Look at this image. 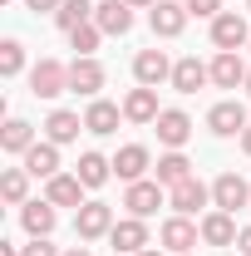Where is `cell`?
Returning <instances> with one entry per match:
<instances>
[{"mask_svg":"<svg viewBox=\"0 0 251 256\" xmlns=\"http://www.w3.org/2000/svg\"><path fill=\"white\" fill-rule=\"evenodd\" d=\"M64 89H69V64L40 60V64L30 69V94H34V98H60Z\"/></svg>","mask_w":251,"mask_h":256,"instance_id":"1","label":"cell"},{"mask_svg":"<svg viewBox=\"0 0 251 256\" xmlns=\"http://www.w3.org/2000/svg\"><path fill=\"white\" fill-rule=\"evenodd\" d=\"M74 232H79V242L108 236V232H114V207H108V202H84V207L74 212Z\"/></svg>","mask_w":251,"mask_h":256,"instance_id":"2","label":"cell"},{"mask_svg":"<svg viewBox=\"0 0 251 256\" xmlns=\"http://www.w3.org/2000/svg\"><path fill=\"white\" fill-rule=\"evenodd\" d=\"M104 79H108V74H104V64H98L94 54H89V60H84V54H74V64H69V94L98 98V89H104Z\"/></svg>","mask_w":251,"mask_h":256,"instance_id":"3","label":"cell"},{"mask_svg":"<svg viewBox=\"0 0 251 256\" xmlns=\"http://www.w3.org/2000/svg\"><path fill=\"white\" fill-rule=\"evenodd\" d=\"M162 202H168V197H162V182H158V178L153 182H148V178H143V182H128V197H124L128 217H143V222H148Z\"/></svg>","mask_w":251,"mask_h":256,"instance_id":"4","label":"cell"},{"mask_svg":"<svg viewBox=\"0 0 251 256\" xmlns=\"http://www.w3.org/2000/svg\"><path fill=\"white\" fill-rule=\"evenodd\" d=\"M212 44H217V50H242V44H251L246 15H236V10H222L217 20H212Z\"/></svg>","mask_w":251,"mask_h":256,"instance_id":"5","label":"cell"},{"mask_svg":"<svg viewBox=\"0 0 251 256\" xmlns=\"http://www.w3.org/2000/svg\"><path fill=\"white\" fill-rule=\"evenodd\" d=\"M148 25H153V34H162V40H178V34L188 30V5H178V0H158L153 10H148Z\"/></svg>","mask_w":251,"mask_h":256,"instance_id":"6","label":"cell"},{"mask_svg":"<svg viewBox=\"0 0 251 256\" xmlns=\"http://www.w3.org/2000/svg\"><path fill=\"white\" fill-rule=\"evenodd\" d=\"M207 202H212V188H202L197 178H188V182H178V188L168 192V207H172L178 217H197Z\"/></svg>","mask_w":251,"mask_h":256,"instance_id":"7","label":"cell"},{"mask_svg":"<svg viewBox=\"0 0 251 256\" xmlns=\"http://www.w3.org/2000/svg\"><path fill=\"white\" fill-rule=\"evenodd\" d=\"M246 202H251V182H242L236 172H222L217 182H212V207L217 212H236Z\"/></svg>","mask_w":251,"mask_h":256,"instance_id":"8","label":"cell"},{"mask_svg":"<svg viewBox=\"0 0 251 256\" xmlns=\"http://www.w3.org/2000/svg\"><path fill=\"white\" fill-rule=\"evenodd\" d=\"M207 79H212V64H202L197 54H182V60L172 64V89L178 94H197Z\"/></svg>","mask_w":251,"mask_h":256,"instance_id":"9","label":"cell"},{"mask_svg":"<svg viewBox=\"0 0 251 256\" xmlns=\"http://www.w3.org/2000/svg\"><path fill=\"white\" fill-rule=\"evenodd\" d=\"M153 128H158V143H168V148H182L192 138V118L182 114V108H162L153 118Z\"/></svg>","mask_w":251,"mask_h":256,"instance_id":"10","label":"cell"},{"mask_svg":"<svg viewBox=\"0 0 251 256\" xmlns=\"http://www.w3.org/2000/svg\"><path fill=\"white\" fill-rule=\"evenodd\" d=\"M212 84L217 89H246V60L236 50H222L212 60Z\"/></svg>","mask_w":251,"mask_h":256,"instance_id":"11","label":"cell"},{"mask_svg":"<svg viewBox=\"0 0 251 256\" xmlns=\"http://www.w3.org/2000/svg\"><path fill=\"white\" fill-rule=\"evenodd\" d=\"M133 74H138V84L158 89L162 79H172V64H168L162 50H138V54H133Z\"/></svg>","mask_w":251,"mask_h":256,"instance_id":"12","label":"cell"},{"mask_svg":"<svg viewBox=\"0 0 251 256\" xmlns=\"http://www.w3.org/2000/svg\"><path fill=\"white\" fill-rule=\"evenodd\" d=\"M108 242H114V252H128V256H138L143 246H148V226H143V217H124V222H114Z\"/></svg>","mask_w":251,"mask_h":256,"instance_id":"13","label":"cell"},{"mask_svg":"<svg viewBox=\"0 0 251 256\" xmlns=\"http://www.w3.org/2000/svg\"><path fill=\"white\" fill-rule=\"evenodd\" d=\"M197 236H202V226H192V217H168V222H162V246H168L172 256L192 252Z\"/></svg>","mask_w":251,"mask_h":256,"instance_id":"14","label":"cell"},{"mask_svg":"<svg viewBox=\"0 0 251 256\" xmlns=\"http://www.w3.org/2000/svg\"><path fill=\"white\" fill-rule=\"evenodd\" d=\"M94 25L104 34H128L133 30V5H128V0H104L94 10Z\"/></svg>","mask_w":251,"mask_h":256,"instance_id":"15","label":"cell"},{"mask_svg":"<svg viewBox=\"0 0 251 256\" xmlns=\"http://www.w3.org/2000/svg\"><path fill=\"white\" fill-rule=\"evenodd\" d=\"M158 114V89H148V84H138V89H128V98H124V118L128 124H153Z\"/></svg>","mask_w":251,"mask_h":256,"instance_id":"16","label":"cell"},{"mask_svg":"<svg viewBox=\"0 0 251 256\" xmlns=\"http://www.w3.org/2000/svg\"><path fill=\"white\" fill-rule=\"evenodd\" d=\"M207 128H212L217 138H236V133H246V108H242V104H217V108L207 114Z\"/></svg>","mask_w":251,"mask_h":256,"instance_id":"17","label":"cell"},{"mask_svg":"<svg viewBox=\"0 0 251 256\" xmlns=\"http://www.w3.org/2000/svg\"><path fill=\"white\" fill-rule=\"evenodd\" d=\"M44 202H54V207H84V182L74 172H54L50 188H44Z\"/></svg>","mask_w":251,"mask_h":256,"instance_id":"18","label":"cell"},{"mask_svg":"<svg viewBox=\"0 0 251 256\" xmlns=\"http://www.w3.org/2000/svg\"><path fill=\"white\" fill-rule=\"evenodd\" d=\"M25 172L50 182V178L60 172V143H50V138H44V143H34L30 153H25Z\"/></svg>","mask_w":251,"mask_h":256,"instance_id":"19","label":"cell"},{"mask_svg":"<svg viewBox=\"0 0 251 256\" xmlns=\"http://www.w3.org/2000/svg\"><path fill=\"white\" fill-rule=\"evenodd\" d=\"M118 118H124V108H118V104L94 98V104H89V114H84V128L98 133V138H108V133H118Z\"/></svg>","mask_w":251,"mask_h":256,"instance_id":"20","label":"cell"},{"mask_svg":"<svg viewBox=\"0 0 251 256\" xmlns=\"http://www.w3.org/2000/svg\"><path fill=\"white\" fill-rule=\"evenodd\" d=\"M148 148L143 143H128V148H118V158H114V172L124 178V182H143V172H148Z\"/></svg>","mask_w":251,"mask_h":256,"instance_id":"21","label":"cell"},{"mask_svg":"<svg viewBox=\"0 0 251 256\" xmlns=\"http://www.w3.org/2000/svg\"><path fill=\"white\" fill-rule=\"evenodd\" d=\"M54 222H60V217H54V202H25V207H20V226H25L30 236H50Z\"/></svg>","mask_w":251,"mask_h":256,"instance_id":"22","label":"cell"},{"mask_svg":"<svg viewBox=\"0 0 251 256\" xmlns=\"http://www.w3.org/2000/svg\"><path fill=\"white\" fill-rule=\"evenodd\" d=\"M202 242H207V246H236V222H232V212H207V217H202Z\"/></svg>","mask_w":251,"mask_h":256,"instance_id":"23","label":"cell"},{"mask_svg":"<svg viewBox=\"0 0 251 256\" xmlns=\"http://www.w3.org/2000/svg\"><path fill=\"white\" fill-rule=\"evenodd\" d=\"M79 128H84V118H79V114H69V108H54V114L44 118V138L64 148V143H74V138H79Z\"/></svg>","mask_w":251,"mask_h":256,"instance_id":"24","label":"cell"},{"mask_svg":"<svg viewBox=\"0 0 251 256\" xmlns=\"http://www.w3.org/2000/svg\"><path fill=\"white\" fill-rule=\"evenodd\" d=\"M0 148H5V153H20V158H25V153L34 148V128L25 124V118H10V124L0 128Z\"/></svg>","mask_w":251,"mask_h":256,"instance_id":"25","label":"cell"},{"mask_svg":"<svg viewBox=\"0 0 251 256\" xmlns=\"http://www.w3.org/2000/svg\"><path fill=\"white\" fill-rule=\"evenodd\" d=\"M188 178H192V162L182 158L178 148H168V153L158 158V182H162V188H178V182H188Z\"/></svg>","mask_w":251,"mask_h":256,"instance_id":"26","label":"cell"},{"mask_svg":"<svg viewBox=\"0 0 251 256\" xmlns=\"http://www.w3.org/2000/svg\"><path fill=\"white\" fill-rule=\"evenodd\" d=\"M108 172H114V162L104 158V153H84L79 168H74V178H79L84 188H104V182H108Z\"/></svg>","mask_w":251,"mask_h":256,"instance_id":"27","label":"cell"},{"mask_svg":"<svg viewBox=\"0 0 251 256\" xmlns=\"http://www.w3.org/2000/svg\"><path fill=\"white\" fill-rule=\"evenodd\" d=\"M94 10H98V5H89V0H64L60 10H54V25L69 34V30H79V25H89V20H94Z\"/></svg>","mask_w":251,"mask_h":256,"instance_id":"28","label":"cell"},{"mask_svg":"<svg viewBox=\"0 0 251 256\" xmlns=\"http://www.w3.org/2000/svg\"><path fill=\"white\" fill-rule=\"evenodd\" d=\"M25 192H30V172H25V168H5V178H0V197H5L10 207H25Z\"/></svg>","mask_w":251,"mask_h":256,"instance_id":"29","label":"cell"},{"mask_svg":"<svg viewBox=\"0 0 251 256\" xmlns=\"http://www.w3.org/2000/svg\"><path fill=\"white\" fill-rule=\"evenodd\" d=\"M20 69H25V44H20V40H5V44H0V74L15 79Z\"/></svg>","mask_w":251,"mask_h":256,"instance_id":"30","label":"cell"},{"mask_svg":"<svg viewBox=\"0 0 251 256\" xmlns=\"http://www.w3.org/2000/svg\"><path fill=\"white\" fill-rule=\"evenodd\" d=\"M98 40H104V30H98L94 20H89V25H79V30H69V44H74V50H79L84 60H89V54L98 50Z\"/></svg>","mask_w":251,"mask_h":256,"instance_id":"31","label":"cell"},{"mask_svg":"<svg viewBox=\"0 0 251 256\" xmlns=\"http://www.w3.org/2000/svg\"><path fill=\"white\" fill-rule=\"evenodd\" d=\"M188 5V15H202V20H217L222 15V0H182Z\"/></svg>","mask_w":251,"mask_h":256,"instance_id":"32","label":"cell"},{"mask_svg":"<svg viewBox=\"0 0 251 256\" xmlns=\"http://www.w3.org/2000/svg\"><path fill=\"white\" fill-rule=\"evenodd\" d=\"M20 256H60L50 246V236H30V246H20Z\"/></svg>","mask_w":251,"mask_h":256,"instance_id":"33","label":"cell"},{"mask_svg":"<svg viewBox=\"0 0 251 256\" xmlns=\"http://www.w3.org/2000/svg\"><path fill=\"white\" fill-rule=\"evenodd\" d=\"M236 252L251 256V226H242V232H236Z\"/></svg>","mask_w":251,"mask_h":256,"instance_id":"34","label":"cell"},{"mask_svg":"<svg viewBox=\"0 0 251 256\" xmlns=\"http://www.w3.org/2000/svg\"><path fill=\"white\" fill-rule=\"evenodd\" d=\"M25 5H30V10H60L64 0H25Z\"/></svg>","mask_w":251,"mask_h":256,"instance_id":"35","label":"cell"},{"mask_svg":"<svg viewBox=\"0 0 251 256\" xmlns=\"http://www.w3.org/2000/svg\"><path fill=\"white\" fill-rule=\"evenodd\" d=\"M242 153L251 158V124H246V133H242Z\"/></svg>","mask_w":251,"mask_h":256,"instance_id":"36","label":"cell"},{"mask_svg":"<svg viewBox=\"0 0 251 256\" xmlns=\"http://www.w3.org/2000/svg\"><path fill=\"white\" fill-rule=\"evenodd\" d=\"M128 5H133V10H153L158 0H128Z\"/></svg>","mask_w":251,"mask_h":256,"instance_id":"37","label":"cell"},{"mask_svg":"<svg viewBox=\"0 0 251 256\" xmlns=\"http://www.w3.org/2000/svg\"><path fill=\"white\" fill-rule=\"evenodd\" d=\"M0 256H20V252H15V246H10V242H0Z\"/></svg>","mask_w":251,"mask_h":256,"instance_id":"38","label":"cell"},{"mask_svg":"<svg viewBox=\"0 0 251 256\" xmlns=\"http://www.w3.org/2000/svg\"><path fill=\"white\" fill-rule=\"evenodd\" d=\"M64 256H89V246H74V252H64Z\"/></svg>","mask_w":251,"mask_h":256,"instance_id":"39","label":"cell"},{"mask_svg":"<svg viewBox=\"0 0 251 256\" xmlns=\"http://www.w3.org/2000/svg\"><path fill=\"white\" fill-rule=\"evenodd\" d=\"M138 256H162V252H158V246H143V252H138Z\"/></svg>","mask_w":251,"mask_h":256,"instance_id":"40","label":"cell"},{"mask_svg":"<svg viewBox=\"0 0 251 256\" xmlns=\"http://www.w3.org/2000/svg\"><path fill=\"white\" fill-rule=\"evenodd\" d=\"M246 94H251V69H246Z\"/></svg>","mask_w":251,"mask_h":256,"instance_id":"41","label":"cell"},{"mask_svg":"<svg viewBox=\"0 0 251 256\" xmlns=\"http://www.w3.org/2000/svg\"><path fill=\"white\" fill-rule=\"evenodd\" d=\"M246 15H251V0H246Z\"/></svg>","mask_w":251,"mask_h":256,"instance_id":"42","label":"cell"},{"mask_svg":"<svg viewBox=\"0 0 251 256\" xmlns=\"http://www.w3.org/2000/svg\"><path fill=\"white\" fill-rule=\"evenodd\" d=\"M182 256H192V252H182Z\"/></svg>","mask_w":251,"mask_h":256,"instance_id":"43","label":"cell"}]
</instances>
